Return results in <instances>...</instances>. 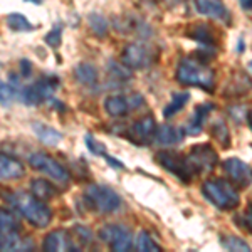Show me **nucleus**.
<instances>
[{
    "label": "nucleus",
    "instance_id": "f257e3e1",
    "mask_svg": "<svg viewBox=\"0 0 252 252\" xmlns=\"http://www.w3.org/2000/svg\"><path fill=\"white\" fill-rule=\"evenodd\" d=\"M7 198H9V204L15 209V212L22 215L31 225L37 227V229H44V227L49 225L52 219L51 209L44 204V200L37 198L32 192H15Z\"/></svg>",
    "mask_w": 252,
    "mask_h": 252
},
{
    "label": "nucleus",
    "instance_id": "c9c22d12",
    "mask_svg": "<svg viewBox=\"0 0 252 252\" xmlns=\"http://www.w3.org/2000/svg\"><path fill=\"white\" fill-rule=\"evenodd\" d=\"M241 222L244 223V229L249 234H252V204L246 207V210H244V214L241 217Z\"/></svg>",
    "mask_w": 252,
    "mask_h": 252
},
{
    "label": "nucleus",
    "instance_id": "4468645a",
    "mask_svg": "<svg viewBox=\"0 0 252 252\" xmlns=\"http://www.w3.org/2000/svg\"><path fill=\"white\" fill-rule=\"evenodd\" d=\"M198 14L212 19H227V9L222 0H193Z\"/></svg>",
    "mask_w": 252,
    "mask_h": 252
},
{
    "label": "nucleus",
    "instance_id": "f8f14e48",
    "mask_svg": "<svg viewBox=\"0 0 252 252\" xmlns=\"http://www.w3.org/2000/svg\"><path fill=\"white\" fill-rule=\"evenodd\" d=\"M223 170H225L227 177L230 182L235 184L241 189H246L252 184V166L247 165L246 161L239 160V158H229L222 163Z\"/></svg>",
    "mask_w": 252,
    "mask_h": 252
},
{
    "label": "nucleus",
    "instance_id": "72a5a7b5",
    "mask_svg": "<svg viewBox=\"0 0 252 252\" xmlns=\"http://www.w3.org/2000/svg\"><path fill=\"white\" fill-rule=\"evenodd\" d=\"M84 141H86V146L91 153H96V155H101V157H104L108 153L106 146H104L103 143H99V141H97L91 133H88V135L84 136Z\"/></svg>",
    "mask_w": 252,
    "mask_h": 252
},
{
    "label": "nucleus",
    "instance_id": "20e7f679",
    "mask_svg": "<svg viewBox=\"0 0 252 252\" xmlns=\"http://www.w3.org/2000/svg\"><path fill=\"white\" fill-rule=\"evenodd\" d=\"M84 202L97 214H113L121 207V198L106 185H89L84 192Z\"/></svg>",
    "mask_w": 252,
    "mask_h": 252
},
{
    "label": "nucleus",
    "instance_id": "6ab92c4d",
    "mask_svg": "<svg viewBox=\"0 0 252 252\" xmlns=\"http://www.w3.org/2000/svg\"><path fill=\"white\" fill-rule=\"evenodd\" d=\"M74 76L83 86L96 88L97 86V69L89 63H81L74 67Z\"/></svg>",
    "mask_w": 252,
    "mask_h": 252
},
{
    "label": "nucleus",
    "instance_id": "9b49d317",
    "mask_svg": "<svg viewBox=\"0 0 252 252\" xmlns=\"http://www.w3.org/2000/svg\"><path fill=\"white\" fill-rule=\"evenodd\" d=\"M155 133H157L155 120H153L152 116H145L129 126L128 133H126V138H128L133 145L143 146L155 140Z\"/></svg>",
    "mask_w": 252,
    "mask_h": 252
},
{
    "label": "nucleus",
    "instance_id": "bb28decb",
    "mask_svg": "<svg viewBox=\"0 0 252 252\" xmlns=\"http://www.w3.org/2000/svg\"><path fill=\"white\" fill-rule=\"evenodd\" d=\"M136 249L141 252H160V246L150 237V234L146 230H140L136 235V242H135Z\"/></svg>",
    "mask_w": 252,
    "mask_h": 252
},
{
    "label": "nucleus",
    "instance_id": "4c0bfd02",
    "mask_svg": "<svg viewBox=\"0 0 252 252\" xmlns=\"http://www.w3.org/2000/svg\"><path fill=\"white\" fill-rule=\"evenodd\" d=\"M128 101H129V108L135 109V108H140L143 104V96L140 94H131L128 96Z\"/></svg>",
    "mask_w": 252,
    "mask_h": 252
},
{
    "label": "nucleus",
    "instance_id": "c85d7f7f",
    "mask_svg": "<svg viewBox=\"0 0 252 252\" xmlns=\"http://www.w3.org/2000/svg\"><path fill=\"white\" fill-rule=\"evenodd\" d=\"M88 22H89V27H91V31L94 32L96 35L103 37V35L108 34V22H106V19H104L103 15H99V14H89Z\"/></svg>",
    "mask_w": 252,
    "mask_h": 252
},
{
    "label": "nucleus",
    "instance_id": "e433bc0d",
    "mask_svg": "<svg viewBox=\"0 0 252 252\" xmlns=\"http://www.w3.org/2000/svg\"><path fill=\"white\" fill-rule=\"evenodd\" d=\"M19 69H20V76L22 78H31L32 74V64L29 59H22L19 64Z\"/></svg>",
    "mask_w": 252,
    "mask_h": 252
},
{
    "label": "nucleus",
    "instance_id": "cd10ccee",
    "mask_svg": "<svg viewBox=\"0 0 252 252\" xmlns=\"http://www.w3.org/2000/svg\"><path fill=\"white\" fill-rule=\"evenodd\" d=\"M108 72L113 79H120V81H123V83L131 79V72L128 71V66H126V64H118L115 61H109Z\"/></svg>",
    "mask_w": 252,
    "mask_h": 252
},
{
    "label": "nucleus",
    "instance_id": "39448f33",
    "mask_svg": "<svg viewBox=\"0 0 252 252\" xmlns=\"http://www.w3.org/2000/svg\"><path fill=\"white\" fill-rule=\"evenodd\" d=\"M59 79L56 76H46L40 78L35 83L29 84L27 88H20L19 97L27 106H39V104L51 101L54 91L59 88Z\"/></svg>",
    "mask_w": 252,
    "mask_h": 252
},
{
    "label": "nucleus",
    "instance_id": "0eeeda50",
    "mask_svg": "<svg viewBox=\"0 0 252 252\" xmlns=\"http://www.w3.org/2000/svg\"><path fill=\"white\" fill-rule=\"evenodd\" d=\"M157 161L160 163L166 172L178 178L184 184H190L192 178L195 177L193 172L190 170L189 163H187V157L180 155V153L175 152H160L157 153Z\"/></svg>",
    "mask_w": 252,
    "mask_h": 252
},
{
    "label": "nucleus",
    "instance_id": "6e6552de",
    "mask_svg": "<svg viewBox=\"0 0 252 252\" xmlns=\"http://www.w3.org/2000/svg\"><path fill=\"white\" fill-rule=\"evenodd\" d=\"M29 165L34 170H37L40 173H46L47 177H51L52 180L61 182V184H67L69 182V173L63 165L58 163L54 158H51L47 153L35 152L29 155Z\"/></svg>",
    "mask_w": 252,
    "mask_h": 252
},
{
    "label": "nucleus",
    "instance_id": "f3484780",
    "mask_svg": "<svg viewBox=\"0 0 252 252\" xmlns=\"http://www.w3.org/2000/svg\"><path fill=\"white\" fill-rule=\"evenodd\" d=\"M104 109H106V113L109 116L121 118V116H125L131 108H129V101L126 96L113 94V96H108L106 99H104Z\"/></svg>",
    "mask_w": 252,
    "mask_h": 252
},
{
    "label": "nucleus",
    "instance_id": "2eb2a0df",
    "mask_svg": "<svg viewBox=\"0 0 252 252\" xmlns=\"http://www.w3.org/2000/svg\"><path fill=\"white\" fill-rule=\"evenodd\" d=\"M24 175V165L20 160L14 157H9L7 153L0 155V177L2 180H12V178H20Z\"/></svg>",
    "mask_w": 252,
    "mask_h": 252
},
{
    "label": "nucleus",
    "instance_id": "423d86ee",
    "mask_svg": "<svg viewBox=\"0 0 252 252\" xmlns=\"http://www.w3.org/2000/svg\"><path fill=\"white\" fill-rule=\"evenodd\" d=\"M187 163H189L193 175L210 172L219 163V155L209 143L195 145L190 148V153L187 155Z\"/></svg>",
    "mask_w": 252,
    "mask_h": 252
},
{
    "label": "nucleus",
    "instance_id": "a211bd4d",
    "mask_svg": "<svg viewBox=\"0 0 252 252\" xmlns=\"http://www.w3.org/2000/svg\"><path fill=\"white\" fill-rule=\"evenodd\" d=\"M0 249L2 251H29L32 249V242L29 239H22L19 232L2 234L0 237Z\"/></svg>",
    "mask_w": 252,
    "mask_h": 252
},
{
    "label": "nucleus",
    "instance_id": "2f4dec72",
    "mask_svg": "<svg viewBox=\"0 0 252 252\" xmlns=\"http://www.w3.org/2000/svg\"><path fill=\"white\" fill-rule=\"evenodd\" d=\"M212 135L217 138L220 143H225V146H229V141H230V136H229V129H227L225 123L222 120H217L212 123Z\"/></svg>",
    "mask_w": 252,
    "mask_h": 252
},
{
    "label": "nucleus",
    "instance_id": "1a4fd4ad",
    "mask_svg": "<svg viewBox=\"0 0 252 252\" xmlns=\"http://www.w3.org/2000/svg\"><path fill=\"white\" fill-rule=\"evenodd\" d=\"M99 239L106 242L113 251L125 252L129 251L133 246V239L129 230L123 225H116V223H108V225L101 227Z\"/></svg>",
    "mask_w": 252,
    "mask_h": 252
},
{
    "label": "nucleus",
    "instance_id": "58836bf2",
    "mask_svg": "<svg viewBox=\"0 0 252 252\" xmlns=\"http://www.w3.org/2000/svg\"><path fill=\"white\" fill-rule=\"evenodd\" d=\"M244 10H252V0H239Z\"/></svg>",
    "mask_w": 252,
    "mask_h": 252
},
{
    "label": "nucleus",
    "instance_id": "b1692460",
    "mask_svg": "<svg viewBox=\"0 0 252 252\" xmlns=\"http://www.w3.org/2000/svg\"><path fill=\"white\" fill-rule=\"evenodd\" d=\"M190 99V93L189 91H184V93H177V94H173L172 101H170L168 104L165 106L163 109V116L168 120V118H172L173 115H177L180 109H184V106L187 103H189Z\"/></svg>",
    "mask_w": 252,
    "mask_h": 252
},
{
    "label": "nucleus",
    "instance_id": "5701e85b",
    "mask_svg": "<svg viewBox=\"0 0 252 252\" xmlns=\"http://www.w3.org/2000/svg\"><path fill=\"white\" fill-rule=\"evenodd\" d=\"M31 192L40 200H51V198H54L58 195V189L52 184H49L47 180L35 178V180L31 182Z\"/></svg>",
    "mask_w": 252,
    "mask_h": 252
},
{
    "label": "nucleus",
    "instance_id": "f03ea898",
    "mask_svg": "<svg viewBox=\"0 0 252 252\" xmlns=\"http://www.w3.org/2000/svg\"><path fill=\"white\" fill-rule=\"evenodd\" d=\"M177 81L184 86L214 91L215 74L209 66L198 63L197 59H182L177 67Z\"/></svg>",
    "mask_w": 252,
    "mask_h": 252
},
{
    "label": "nucleus",
    "instance_id": "79ce46f5",
    "mask_svg": "<svg viewBox=\"0 0 252 252\" xmlns=\"http://www.w3.org/2000/svg\"><path fill=\"white\" fill-rule=\"evenodd\" d=\"M251 66H252V63H251Z\"/></svg>",
    "mask_w": 252,
    "mask_h": 252
},
{
    "label": "nucleus",
    "instance_id": "9d476101",
    "mask_svg": "<svg viewBox=\"0 0 252 252\" xmlns=\"http://www.w3.org/2000/svg\"><path fill=\"white\" fill-rule=\"evenodd\" d=\"M121 59H123V64H126V66L131 69H146L152 66L153 54L145 44L133 42V44H128V46L123 49Z\"/></svg>",
    "mask_w": 252,
    "mask_h": 252
},
{
    "label": "nucleus",
    "instance_id": "a878e982",
    "mask_svg": "<svg viewBox=\"0 0 252 252\" xmlns=\"http://www.w3.org/2000/svg\"><path fill=\"white\" fill-rule=\"evenodd\" d=\"M5 22L12 31H17V32H29L35 29L29 20H27V17H24L22 14H9L5 17Z\"/></svg>",
    "mask_w": 252,
    "mask_h": 252
},
{
    "label": "nucleus",
    "instance_id": "dca6fc26",
    "mask_svg": "<svg viewBox=\"0 0 252 252\" xmlns=\"http://www.w3.org/2000/svg\"><path fill=\"white\" fill-rule=\"evenodd\" d=\"M32 129H34L35 136L47 146H56L63 140V133H59L58 129H54L52 126H47L46 123L35 121V123H32Z\"/></svg>",
    "mask_w": 252,
    "mask_h": 252
},
{
    "label": "nucleus",
    "instance_id": "f704fd0d",
    "mask_svg": "<svg viewBox=\"0 0 252 252\" xmlns=\"http://www.w3.org/2000/svg\"><path fill=\"white\" fill-rule=\"evenodd\" d=\"M61 34H63V27L61 26H56V27H52V31L49 32V34L44 37V42L47 44V46H51V47H59L61 46Z\"/></svg>",
    "mask_w": 252,
    "mask_h": 252
},
{
    "label": "nucleus",
    "instance_id": "473e14b6",
    "mask_svg": "<svg viewBox=\"0 0 252 252\" xmlns=\"http://www.w3.org/2000/svg\"><path fill=\"white\" fill-rule=\"evenodd\" d=\"M17 91H20V89H17L14 84H10V83H2V84H0V101H2L3 106H7V104L14 99V96H15V93H17Z\"/></svg>",
    "mask_w": 252,
    "mask_h": 252
},
{
    "label": "nucleus",
    "instance_id": "ddd939ff",
    "mask_svg": "<svg viewBox=\"0 0 252 252\" xmlns=\"http://www.w3.org/2000/svg\"><path fill=\"white\" fill-rule=\"evenodd\" d=\"M42 249L47 252H67V251H78V246L74 242V237L64 229H58L49 232L44 237Z\"/></svg>",
    "mask_w": 252,
    "mask_h": 252
},
{
    "label": "nucleus",
    "instance_id": "a19ab883",
    "mask_svg": "<svg viewBox=\"0 0 252 252\" xmlns=\"http://www.w3.org/2000/svg\"><path fill=\"white\" fill-rule=\"evenodd\" d=\"M27 2H34V3H40L42 0H27Z\"/></svg>",
    "mask_w": 252,
    "mask_h": 252
},
{
    "label": "nucleus",
    "instance_id": "ea45409f",
    "mask_svg": "<svg viewBox=\"0 0 252 252\" xmlns=\"http://www.w3.org/2000/svg\"><path fill=\"white\" fill-rule=\"evenodd\" d=\"M247 123H249L251 129H252V111H249V113H247Z\"/></svg>",
    "mask_w": 252,
    "mask_h": 252
},
{
    "label": "nucleus",
    "instance_id": "aec40b11",
    "mask_svg": "<svg viewBox=\"0 0 252 252\" xmlns=\"http://www.w3.org/2000/svg\"><path fill=\"white\" fill-rule=\"evenodd\" d=\"M252 88V79L246 72H237V74L232 76L230 83L227 84V91L225 94L227 96H241V94H246L249 93Z\"/></svg>",
    "mask_w": 252,
    "mask_h": 252
},
{
    "label": "nucleus",
    "instance_id": "412c9836",
    "mask_svg": "<svg viewBox=\"0 0 252 252\" xmlns=\"http://www.w3.org/2000/svg\"><path fill=\"white\" fill-rule=\"evenodd\" d=\"M184 129H177V128H173V126H170V125H163V126H160V128L157 129V133H155V141L158 145H168V146H172V145H177L178 141L184 138Z\"/></svg>",
    "mask_w": 252,
    "mask_h": 252
},
{
    "label": "nucleus",
    "instance_id": "4be33fe9",
    "mask_svg": "<svg viewBox=\"0 0 252 252\" xmlns=\"http://www.w3.org/2000/svg\"><path fill=\"white\" fill-rule=\"evenodd\" d=\"M212 109H214V104H200V106L195 108L192 120H190L189 126H187V133H189V135H198L202 126L205 123L207 116H209V113L212 111Z\"/></svg>",
    "mask_w": 252,
    "mask_h": 252
},
{
    "label": "nucleus",
    "instance_id": "c756f323",
    "mask_svg": "<svg viewBox=\"0 0 252 252\" xmlns=\"http://www.w3.org/2000/svg\"><path fill=\"white\" fill-rule=\"evenodd\" d=\"M93 241H94V237H93V232L88 229V227L78 225L74 229V242H76V246H78V249L91 246Z\"/></svg>",
    "mask_w": 252,
    "mask_h": 252
},
{
    "label": "nucleus",
    "instance_id": "7c9ffc66",
    "mask_svg": "<svg viewBox=\"0 0 252 252\" xmlns=\"http://www.w3.org/2000/svg\"><path fill=\"white\" fill-rule=\"evenodd\" d=\"M222 247L227 251H239V252H251V246L247 242H244L242 239L234 237V235H227L225 239L220 241Z\"/></svg>",
    "mask_w": 252,
    "mask_h": 252
},
{
    "label": "nucleus",
    "instance_id": "393cba45",
    "mask_svg": "<svg viewBox=\"0 0 252 252\" xmlns=\"http://www.w3.org/2000/svg\"><path fill=\"white\" fill-rule=\"evenodd\" d=\"M0 230H2V234L19 232V222L15 219L14 212L9 209L0 210Z\"/></svg>",
    "mask_w": 252,
    "mask_h": 252
},
{
    "label": "nucleus",
    "instance_id": "7ed1b4c3",
    "mask_svg": "<svg viewBox=\"0 0 252 252\" xmlns=\"http://www.w3.org/2000/svg\"><path fill=\"white\" fill-rule=\"evenodd\" d=\"M202 193L210 204L220 210H232L239 207V193L232 185L222 178H212L202 185Z\"/></svg>",
    "mask_w": 252,
    "mask_h": 252
}]
</instances>
